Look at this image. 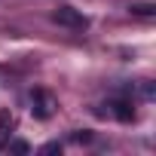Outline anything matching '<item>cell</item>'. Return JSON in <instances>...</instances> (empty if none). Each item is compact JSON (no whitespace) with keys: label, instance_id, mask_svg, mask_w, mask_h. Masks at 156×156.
<instances>
[{"label":"cell","instance_id":"cell-3","mask_svg":"<svg viewBox=\"0 0 156 156\" xmlns=\"http://www.w3.org/2000/svg\"><path fill=\"white\" fill-rule=\"evenodd\" d=\"M104 107H107V113H110V116H116V119H122V122H132V119H135L132 104H129V101H122V98H113V101H107Z\"/></svg>","mask_w":156,"mask_h":156},{"label":"cell","instance_id":"cell-1","mask_svg":"<svg viewBox=\"0 0 156 156\" xmlns=\"http://www.w3.org/2000/svg\"><path fill=\"white\" fill-rule=\"evenodd\" d=\"M52 22L61 25V28H70V31H83V28H89V19H86L80 9L67 6V3H58V6L52 9Z\"/></svg>","mask_w":156,"mask_h":156},{"label":"cell","instance_id":"cell-7","mask_svg":"<svg viewBox=\"0 0 156 156\" xmlns=\"http://www.w3.org/2000/svg\"><path fill=\"white\" fill-rule=\"evenodd\" d=\"M40 153H61V144H58V141H49V144L40 147Z\"/></svg>","mask_w":156,"mask_h":156},{"label":"cell","instance_id":"cell-5","mask_svg":"<svg viewBox=\"0 0 156 156\" xmlns=\"http://www.w3.org/2000/svg\"><path fill=\"white\" fill-rule=\"evenodd\" d=\"M12 129V113L9 110H0V135H6Z\"/></svg>","mask_w":156,"mask_h":156},{"label":"cell","instance_id":"cell-6","mask_svg":"<svg viewBox=\"0 0 156 156\" xmlns=\"http://www.w3.org/2000/svg\"><path fill=\"white\" fill-rule=\"evenodd\" d=\"M9 150H12V153H31V147H28L25 141H12V144H9Z\"/></svg>","mask_w":156,"mask_h":156},{"label":"cell","instance_id":"cell-4","mask_svg":"<svg viewBox=\"0 0 156 156\" xmlns=\"http://www.w3.org/2000/svg\"><path fill=\"white\" fill-rule=\"evenodd\" d=\"M132 12H135V16H147V19H150V16H156V6H153V3H135V6H132Z\"/></svg>","mask_w":156,"mask_h":156},{"label":"cell","instance_id":"cell-2","mask_svg":"<svg viewBox=\"0 0 156 156\" xmlns=\"http://www.w3.org/2000/svg\"><path fill=\"white\" fill-rule=\"evenodd\" d=\"M31 113L37 119H49L55 113V98L46 89H34V95H31Z\"/></svg>","mask_w":156,"mask_h":156},{"label":"cell","instance_id":"cell-8","mask_svg":"<svg viewBox=\"0 0 156 156\" xmlns=\"http://www.w3.org/2000/svg\"><path fill=\"white\" fill-rule=\"evenodd\" d=\"M141 92H144V98L150 101V98H153V83H150V80H144V83H141Z\"/></svg>","mask_w":156,"mask_h":156}]
</instances>
